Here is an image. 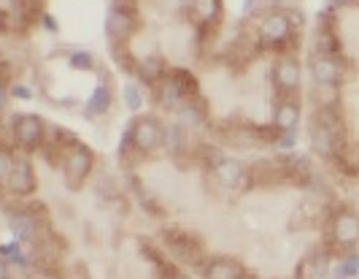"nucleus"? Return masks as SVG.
<instances>
[{"label": "nucleus", "instance_id": "f257e3e1", "mask_svg": "<svg viewBox=\"0 0 359 279\" xmlns=\"http://www.w3.org/2000/svg\"><path fill=\"white\" fill-rule=\"evenodd\" d=\"M160 242L165 244V249L173 255V261L181 263V266H198L200 268V266L205 263V249H203V244H200L192 233L181 231L179 225L162 228Z\"/></svg>", "mask_w": 359, "mask_h": 279}, {"label": "nucleus", "instance_id": "f03ea898", "mask_svg": "<svg viewBox=\"0 0 359 279\" xmlns=\"http://www.w3.org/2000/svg\"><path fill=\"white\" fill-rule=\"evenodd\" d=\"M294 33H297V25H294L289 11H268L265 17L259 19L257 41L265 49H287Z\"/></svg>", "mask_w": 359, "mask_h": 279}, {"label": "nucleus", "instance_id": "7ed1b4c3", "mask_svg": "<svg viewBox=\"0 0 359 279\" xmlns=\"http://www.w3.org/2000/svg\"><path fill=\"white\" fill-rule=\"evenodd\" d=\"M127 136L133 141V147L138 149L141 157L154 155L162 147V138H165V125L154 114H138L130 125H127Z\"/></svg>", "mask_w": 359, "mask_h": 279}, {"label": "nucleus", "instance_id": "20e7f679", "mask_svg": "<svg viewBox=\"0 0 359 279\" xmlns=\"http://www.w3.org/2000/svg\"><path fill=\"white\" fill-rule=\"evenodd\" d=\"M138 30H141V14L135 11L133 3L119 0V3H114V6L108 8L106 33L111 41H122V44H125L127 38H133Z\"/></svg>", "mask_w": 359, "mask_h": 279}, {"label": "nucleus", "instance_id": "39448f33", "mask_svg": "<svg viewBox=\"0 0 359 279\" xmlns=\"http://www.w3.org/2000/svg\"><path fill=\"white\" fill-rule=\"evenodd\" d=\"M46 122L38 117V114H17L14 122H11V136H14V144L25 152H33L41 149V144L46 141Z\"/></svg>", "mask_w": 359, "mask_h": 279}, {"label": "nucleus", "instance_id": "423d86ee", "mask_svg": "<svg viewBox=\"0 0 359 279\" xmlns=\"http://www.w3.org/2000/svg\"><path fill=\"white\" fill-rule=\"evenodd\" d=\"M41 225H43V217L36 214L33 204H25L8 212V228H11L14 239L22 244H36L41 239V231H43Z\"/></svg>", "mask_w": 359, "mask_h": 279}, {"label": "nucleus", "instance_id": "0eeeda50", "mask_svg": "<svg viewBox=\"0 0 359 279\" xmlns=\"http://www.w3.org/2000/svg\"><path fill=\"white\" fill-rule=\"evenodd\" d=\"M327 236L335 247H357L359 244V214L351 209H341L327 220Z\"/></svg>", "mask_w": 359, "mask_h": 279}, {"label": "nucleus", "instance_id": "6e6552de", "mask_svg": "<svg viewBox=\"0 0 359 279\" xmlns=\"http://www.w3.org/2000/svg\"><path fill=\"white\" fill-rule=\"evenodd\" d=\"M273 87L278 95H297L303 87V65L294 55H284L273 65Z\"/></svg>", "mask_w": 359, "mask_h": 279}, {"label": "nucleus", "instance_id": "1a4fd4ad", "mask_svg": "<svg viewBox=\"0 0 359 279\" xmlns=\"http://www.w3.org/2000/svg\"><path fill=\"white\" fill-rule=\"evenodd\" d=\"M92 168H95V152L84 144H76L62 160V171H65V179L71 187L84 185L92 176Z\"/></svg>", "mask_w": 359, "mask_h": 279}, {"label": "nucleus", "instance_id": "9d476101", "mask_svg": "<svg viewBox=\"0 0 359 279\" xmlns=\"http://www.w3.org/2000/svg\"><path fill=\"white\" fill-rule=\"evenodd\" d=\"M211 176H214V182L222 190H243V187L249 185V166H243L241 160H235V157H219L214 166H211Z\"/></svg>", "mask_w": 359, "mask_h": 279}, {"label": "nucleus", "instance_id": "9b49d317", "mask_svg": "<svg viewBox=\"0 0 359 279\" xmlns=\"http://www.w3.org/2000/svg\"><path fill=\"white\" fill-rule=\"evenodd\" d=\"M36 187H38V179L33 163L27 157H17L11 174H8V179H6V190L11 195H17V198H27V195L36 193Z\"/></svg>", "mask_w": 359, "mask_h": 279}, {"label": "nucleus", "instance_id": "f8f14e48", "mask_svg": "<svg viewBox=\"0 0 359 279\" xmlns=\"http://www.w3.org/2000/svg\"><path fill=\"white\" fill-rule=\"evenodd\" d=\"M311 76L319 87H341L343 63L338 55H313L311 57Z\"/></svg>", "mask_w": 359, "mask_h": 279}, {"label": "nucleus", "instance_id": "ddd939ff", "mask_svg": "<svg viewBox=\"0 0 359 279\" xmlns=\"http://www.w3.org/2000/svg\"><path fill=\"white\" fill-rule=\"evenodd\" d=\"M303 122V109H300V100L294 95H281L276 114H273V128L278 133L297 131Z\"/></svg>", "mask_w": 359, "mask_h": 279}, {"label": "nucleus", "instance_id": "4468645a", "mask_svg": "<svg viewBox=\"0 0 359 279\" xmlns=\"http://www.w3.org/2000/svg\"><path fill=\"white\" fill-rule=\"evenodd\" d=\"M203 279H246L243 266L233 258H211L200 266Z\"/></svg>", "mask_w": 359, "mask_h": 279}, {"label": "nucleus", "instance_id": "2eb2a0df", "mask_svg": "<svg viewBox=\"0 0 359 279\" xmlns=\"http://www.w3.org/2000/svg\"><path fill=\"white\" fill-rule=\"evenodd\" d=\"M330 268H332V255H330V249H327V247H316V249H311V255H308L306 261H300L297 277L308 274V279H319V277H324Z\"/></svg>", "mask_w": 359, "mask_h": 279}, {"label": "nucleus", "instance_id": "dca6fc26", "mask_svg": "<svg viewBox=\"0 0 359 279\" xmlns=\"http://www.w3.org/2000/svg\"><path fill=\"white\" fill-rule=\"evenodd\" d=\"M176 114H179V122L184 128H200L205 122V114L208 112H205V100H200V95H195V98L181 100Z\"/></svg>", "mask_w": 359, "mask_h": 279}, {"label": "nucleus", "instance_id": "f3484780", "mask_svg": "<svg viewBox=\"0 0 359 279\" xmlns=\"http://www.w3.org/2000/svg\"><path fill=\"white\" fill-rule=\"evenodd\" d=\"M165 79L173 84V90L181 95V100L200 95V82L195 79V74H192V71H187V68H170Z\"/></svg>", "mask_w": 359, "mask_h": 279}, {"label": "nucleus", "instance_id": "a211bd4d", "mask_svg": "<svg viewBox=\"0 0 359 279\" xmlns=\"http://www.w3.org/2000/svg\"><path fill=\"white\" fill-rule=\"evenodd\" d=\"M313 55H341V38L332 25H319L313 33Z\"/></svg>", "mask_w": 359, "mask_h": 279}, {"label": "nucleus", "instance_id": "6ab92c4d", "mask_svg": "<svg viewBox=\"0 0 359 279\" xmlns=\"http://www.w3.org/2000/svg\"><path fill=\"white\" fill-rule=\"evenodd\" d=\"M165 76H168V71H165V60L160 55H149L144 60H138V79L144 84L157 87Z\"/></svg>", "mask_w": 359, "mask_h": 279}, {"label": "nucleus", "instance_id": "aec40b11", "mask_svg": "<svg viewBox=\"0 0 359 279\" xmlns=\"http://www.w3.org/2000/svg\"><path fill=\"white\" fill-rule=\"evenodd\" d=\"M192 17L203 27L216 25L222 17V0H192Z\"/></svg>", "mask_w": 359, "mask_h": 279}, {"label": "nucleus", "instance_id": "412c9836", "mask_svg": "<svg viewBox=\"0 0 359 279\" xmlns=\"http://www.w3.org/2000/svg\"><path fill=\"white\" fill-rule=\"evenodd\" d=\"M111 103H114V93L108 84H97L92 98L87 100V117H106L111 112Z\"/></svg>", "mask_w": 359, "mask_h": 279}, {"label": "nucleus", "instance_id": "4be33fe9", "mask_svg": "<svg viewBox=\"0 0 359 279\" xmlns=\"http://www.w3.org/2000/svg\"><path fill=\"white\" fill-rule=\"evenodd\" d=\"M162 147L168 149L170 155H184L187 152V128L176 122V125H165V138Z\"/></svg>", "mask_w": 359, "mask_h": 279}, {"label": "nucleus", "instance_id": "5701e85b", "mask_svg": "<svg viewBox=\"0 0 359 279\" xmlns=\"http://www.w3.org/2000/svg\"><path fill=\"white\" fill-rule=\"evenodd\" d=\"M111 55L116 60V65L125 71V74H133L138 76V60L130 55V49H127V44L122 41H111Z\"/></svg>", "mask_w": 359, "mask_h": 279}, {"label": "nucleus", "instance_id": "b1692460", "mask_svg": "<svg viewBox=\"0 0 359 279\" xmlns=\"http://www.w3.org/2000/svg\"><path fill=\"white\" fill-rule=\"evenodd\" d=\"M22 247H25L22 242L3 244V247H0V255H3V258H6L8 263H17L19 268H25V266H30L33 261H30V255H27Z\"/></svg>", "mask_w": 359, "mask_h": 279}, {"label": "nucleus", "instance_id": "393cba45", "mask_svg": "<svg viewBox=\"0 0 359 279\" xmlns=\"http://www.w3.org/2000/svg\"><path fill=\"white\" fill-rule=\"evenodd\" d=\"M116 155H119V163H122L125 168H130L138 157H141V155H138V149L133 147V141H130V136H127V133L122 136V141H119V152H116Z\"/></svg>", "mask_w": 359, "mask_h": 279}, {"label": "nucleus", "instance_id": "a878e982", "mask_svg": "<svg viewBox=\"0 0 359 279\" xmlns=\"http://www.w3.org/2000/svg\"><path fill=\"white\" fill-rule=\"evenodd\" d=\"M125 106L135 114H138V109H144V95H141V87L135 82L125 84Z\"/></svg>", "mask_w": 359, "mask_h": 279}, {"label": "nucleus", "instance_id": "bb28decb", "mask_svg": "<svg viewBox=\"0 0 359 279\" xmlns=\"http://www.w3.org/2000/svg\"><path fill=\"white\" fill-rule=\"evenodd\" d=\"M68 63H71V68H76V71H95L97 68V63H95V57L90 52H71Z\"/></svg>", "mask_w": 359, "mask_h": 279}, {"label": "nucleus", "instance_id": "cd10ccee", "mask_svg": "<svg viewBox=\"0 0 359 279\" xmlns=\"http://www.w3.org/2000/svg\"><path fill=\"white\" fill-rule=\"evenodd\" d=\"M335 277H348V279H357L359 277V255H348L338 263L335 268Z\"/></svg>", "mask_w": 359, "mask_h": 279}, {"label": "nucleus", "instance_id": "c85d7f7f", "mask_svg": "<svg viewBox=\"0 0 359 279\" xmlns=\"http://www.w3.org/2000/svg\"><path fill=\"white\" fill-rule=\"evenodd\" d=\"M14 152L11 147H3L0 144V185H6V179H8V174H11V168H14Z\"/></svg>", "mask_w": 359, "mask_h": 279}, {"label": "nucleus", "instance_id": "c756f323", "mask_svg": "<svg viewBox=\"0 0 359 279\" xmlns=\"http://www.w3.org/2000/svg\"><path fill=\"white\" fill-rule=\"evenodd\" d=\"M273 147L278 149L281 155H284V152H294V147H297V131L278 133V138L273 141Z\"/></svg>", "mask_w": 359, "mask_h": 279}, {"label": "nucleus", "instance_id": "7c9ffc66", "mask_svg": "<svg viewBox=\"0 0 359 279\" xmlns=\"http://www.w3.org/2000/svg\"><path fill=\"white\" fill-rule=\"evenodd\" d=\"M11 95L19 98V100H33V90L25 87V84H14V87H11Z\"/></svg>", "mask_w": 359, "mask_h": 279}, {"label": "nucleus", "instance_id": "2f4dec72", "mask_svg": "<svg viewBox=\"0 0 359 279\" xmlns=\"http://www.w3.org/2000/svg\"><path fill=\"white\" fill-rule=\"evenodd\" d=\"M6 103H8V90H6V79L0 76V114L6 112Z\"/></svg>", "mask_w": 359, "mask_h": 279}, {"label": "nucleus", "instance_id": "473e14b6", "mask_svg": "<svg viewBox=\"0 0 359 279\" xmlns=\"http://www.w3.org/2000/svg\"><path fill=\"white\" fill-rule=\"evenodd\" d=\"M41 22H43V27H46V30H52V33H57V30H60V25H57V19H54L52 14H43V17H41Z\"/></svg>", "mask_w": 359, "mask_h": 279}, {"label": "nucleus", "instance_id": "72a5a7b5", "mask_svg": "<svg viewBox=\"0 0 359 279\" xmlns=\"http://www.w3.org/2000/svg\"><path fill=\"white\" fill-rule=\"evenodd\" d=\"M0 279H11V263L0 255Z\"/></svg>", "mask_w": 359, "mask_h": 279}, {"label": "nucleus", "instance_id": "f704fd0d", "mask_svg": "<svg viewBox=\"0 0 359 279\" xmlns=\"http://www.w3.org/2000/svg\"><path fill=\"white\" fill-rule=\"evenodd\" d=\"M359 0H332V6H357Z\"/></svg>", "mask_w": 359, "mask_h": 279}, {"label": "nucleus", "instance_id": "c9c22d12", "mask_svg": "<svg viewBox=\"0 0 359 279\" xmlns=\"http://www.w3.org/2000/svg\"><path fill=\"white\" fill-rule=\"evenodd\" d=\"M168 279H192V277H189V274H181V271H173Z\"/></svg>", "mask_w": 359, "mask_h": 279}, {"label": "nucleus", "instance_id": "e433bc0d", "mask_svg": "<svg viewBox=\"0 0 359 279\" xmlns=\"http://www.w3.org/2000/svg\"><path fill=\"white\" fill-rule=\"evenodd\" d=\"M3 30H6V11L0 8V33H3Z\"/></svg>", "mask_w": 359, "mask_h": 279}, {"label": "nucleus", "instance_id": "4c0bfd02", "mask_svg": "<svg viewBox=\"0 0 359 279\" xmlns=\"http://www.w3.org/2000/svg\"><path fill=\"white\" fill-rule=\"evenodd\" d=\"M11 279H33V277H27V274H17V277H11Z\"/></svg>", "mask_w": 359, "mask_h": 279}, {"label": "nucleus", "instance_id": "58836bf2", "mask_svg": "<svg viewBox=\"0 0 359 279\" xmlns=\"http://www.w3.org/2000/svg\"><path fill=\"white\" fill-rule=\"evenodd\" d=\"M332 279H348V277H332Z\"/></svg>", "mask_w": 359, "mask_h": 279}]
</instances>
